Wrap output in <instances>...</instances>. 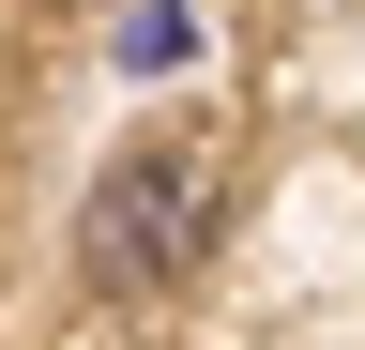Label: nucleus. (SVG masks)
I'll use <instances>...</instances> for the list:
<instances>
[{
    "instance_id": "f03ea898",
    "label": "nucleus",
    "mask_w": 365,
    "mask_h": 350,
    "mask_svg": "<svg viewBox=\"0 0 365 350\" xmlns=\"http://www.w3.org/2000/svg\"><path fill=\"white\" fill-rule=\"evenodd\" d=\"M198 61V16L182 0H137V31H122V76H182Z\"/></svg>"
},
{
    "instance_id": "f257e3e1",
    "label": "nucleus",
    "mask_w": 365,
    "mask_h": 350,
    "mask_svg": "<svg viewBox=\"0 0 365 350\" xmlns=\"http://www.w3.org/2000/svg\"><path fill=\"white\" fill-rule=\"evenodd\" d=\"M198 213H213L198 138H137L107 183H91V213H76L91 289H107V304H168V289H182V259H198Z\"/></svg>"
}]
</instances>
